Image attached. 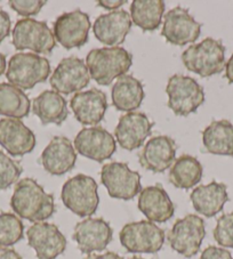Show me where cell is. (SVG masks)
I'll list each match as a JSON object with an SVG mask.
<instances>
[{"label": "cell", "instance_id": "1", "mask_svg": "<svg viewBox=\"0 0 233 259\" xmlns=\"http://www.w3.org/2000/svg\"><path fill=\"white\" fill-rule=\"evenodd\" d=\"M11 207L17 216L33 223L46 221L55 212L54 196L32 178H23L16 183Z\"/></svg>", "mask_w": 233, "mask_h": 259}, {"label": "cell", "instance_id": "2", "mask_svg": "<svg viewBox=\"0 0 233 259\" xmlns=\"http://www.w3.org/2000/svg\"><path fill=\"white\" fill-rule=\"evenodd\" d=\"M132 64L133 55L123 47L93 49L86 57L91 78L101 86H109L114 79L126 74Z\"/></svg>", "mask_w": 233, "mask_h": 259}, {"label": "cell", "instance_id": "3", "mask_svg": "<svg viewBox=\"0 0 233 259\" xmlns=\"http://www.w3.org/2000/svg\"><path fill=\"white\" fill-rule=\"evenodd\" d=\"M182 61L185 68L203 78L221 73L225 68V47L213 38H206L183 52Z\"/></svg>", "mask_w": 233, "mask_h": 259}, {"label": "cell", "instance_id": "4", "mask_svg": "<svg viewBox=\"0 0 233 259\" xmlns=\"http://www.w3.org/2000/svg\"><path fill=\"white\" fill-rule=\"evenodd\" d=\"M49 74V61L34 53H17L13 55L6 71V78L11 84L25 91L46 81Z\"/></svg>", "mask_w": 233, "mask_h": 259}, {"label": "cell", "instance_id": "5", "mask_svg": "<svg viewBox=\"0 0 233 259\" xmlns=\"http://www.w3.org/2000/svg\"><path fill=\"white\" fill-rule=\"evenodd\" d=\"M61 199L65 207L77 216H92L96 212L100 203L97 183L91 176L79 174L64 183Z\"/></svg>", "mask_w": 233, "mask_h": 259}, {"label": "cell", "instance_id": "6", "mask_svg": "<svg viewBox=\"0 0 233 259\" xmlns=\"http://www.w3.org/2000/svg\"><path fill=\"white\" fill-rule=\"evenodd\" d=\"M166 93L169 109L176 115L187 117L195 113L205 102L204 88L196 79L183 74H174L169 78Z\"/></svg>", "mask_w": 233, "mask_h": 259}, {"label": "cell", "instance_id": "7", "mask_svg": "<svg viewBox=\"0 0 233 259\" xmlns=\"http://www.w3.org/2000/svg\"><path fill=\"white\" fill-rule=\"evenodd\" d=\"M123 247L131 253H156L165 243V231L150 221L133 222L119 234Z\"/></svg>", "mask_w": 233, "mask_h": 259}, {"label": "cell", "instance_id": "8", "mask_svg": "<svg viewBox=\"0 0 233 259\" xmlns=\"http://www.w3.org/2000/svg\"><path fill=\"white\" fill-rule=\"evenodd\" d=\"M13 45L17 51H25L38 54H51L56 46L55 37L46 22L33 19H23L16 22L13 29Z\"/></svg>", "mask_w": 233, "mask_h": 259}, {"label": "cell", "instance_id": "9", "mask_svg": "<svg viewBox=\"0 0 233 259\" xmlns=\"http://www.w3.org/2000/svg\"><path fill=\"white\" fill-rule=\"evenodd\" d=\"M205 236L206 229L203 218L197 215H187L175 222L167 240L175 251L185 258H191L199 252Z\"/></svg>", "mask_w": 233, "mask_h": 259}, {"label": "cell", "instance_id": "10", "mask_svg": "<svg viewBox=\"0 0 233 259\" xmlns=\"http://www.w3.org/2000/svg\"><path fill=\"white\" fill-rule=\"evenodd\" d=\"M101 182L113 199L132 200L142 191L141 175L124 162L104 164L101 170Z\"/></svg>", "mask_w": 233, "mask_h": 259}, {"label": "cell", "instance_id": "11", "mask_svg": "<svg viewBox=\"0 0 233 259\" xmlns=\"http://www.w3.org/2000/svg\"><path fill=\"white\" fill-rule=\"evenodd\" d=\"M91 26L89 15L75 10L57 17L53 25V33L57 42L65 49L79 48L88 41Z\"/></svg>", "mask_w": 233, "mask_h": 259}, {"label": "cell", "instance_id": "12", "mask_svg": "<svg viewBox=\"0 0 233 259\" xmlns=\"http://www.w3.org/2000/svg\"><path fill=\"white\" fill-rule=\"evenodd\" d=\"M87 65L83 60L71 56L62 60L51 77V86L54 91L63 95H69L86 88L91 81Z\"/></svg>", "mask_w": 233, "mask_h": 259}, {"label": "cell", "instance_id": "13", "mask_svg": "<svg viewBox=\"0 0 233 259\" xmlns=\"http://www.w3.org/2000/svg\"><path fill=\"white\" fill-rule=\"evenodd\" d=\"M201 32V24L195 20L189 10L181 6L174 7L164 17L161 34L169 44L185 46L195 42Z\"/></svg>", "mask_w": 233, "mask_h": 259}, {"label": "cell", "instance_id": "14", "mask_svg": "<svg viewBox=\"0 0 233 259\" xmlns=\"http://www.w3.org/2000/svg\"><path fill=\"white\" fill-rule=\"evenodd\" d=\"M74 150L91 160L103 162L110 159L116 150L112 134L105 128L95 126L84 128L74 138Z\"/></svg>", "mask_w": 233, "mask_h": 259}, {"label": "cell", "instance_id": "15", "mask_svg": "<svg viewBox=\"0 0 233 259\" xmlns=\"http://www.w3.org/2000/svg\"><path fill=\"white\" fill-rule=\"evenodd\" d=\"M26 236L39 259H55L66 248L65 236L56 225L49 223H34L26 231Z\"/></svg>", "mask_w": 233, "mask_h": 259}, {"label": "cell", "instance_id": "16", "mask_svg": "<svg viewBox=\"0 0 233 259\" xmlns=\"http://www.w3.org/2000/svg\"><path fill=\"white\" fill-rule=\"evenodd\" d=\"M112 236L113 231L103 218H87L78 223L73 232V240L77 242L79 250L87 254L105 250Z\"/></svg>", "mask_w": 233, "mask_h": 259}, {"label": "cell", "instance_id": "17", "mask_svg": "<svg viewBox=\"0 0 233 259\" xmlns=\"http://www.w3.org/2000/svg\"><path fill=\"white\" fill-rule=\"evenodd\" d=\"M131 29V15L125 10L102 14L93 24V31L96 39L101 44L110 47H118L122 45Z\"/></svg>", "mask_w": 233, "mask_h": 259}, {"label": "cell", "instance_id": "18", "mask_svg": "<svg viewBox=\"0 0 233 259\" xmlns=\"http://www.w3.org/2000/svg\"><path fill=\"white\" fill-rule=\"evenodd\" d=\"M153 123L142 112H128L120 117L114 135L123 149L134 151L141 147L150 136Z\"/></svg>", "mask_w": 233, "mask_h": 259}, {"label": "cell", "instance_id": "19", "mask_svg": "<svg viewBox=\"0 0 233 259\" xmlns=\"http://www.w3.org/2000/svg\"><path fill=\"white\" fill-rule=\"evenodd\" d=\"M176 143L172 137L159 135L152 137L145 143L144 147L138 154V161L146 170L153 172H164L175 161Z\"/></svg>", "mask_w": 233, "mask_h": 259}, {"label": "cell", "instance_id": "20", "mask_svg": "<svg viewBox=\"0 0 233 259\" xmlns=\"http://www.w3.org/2000/svg\"><path fill=\"white\" fill-rule=\"evenodd\" d=\"M70 105L80 123L94 127L102 121L109 106L105 93L96 88L77 93L71 98Z\"/></svg>", "mask_w": 233, "mask_h": 259}, {"label": "cell", "instance_id": "21", "mask_svg": "<svg viewBox=\"0 0 233 259\" xmlns=\"http://www.w3.org/2000/svg\"><path fill=\"white\" fill-rule=\"evenodd\" d=\"M0 145L13 157L31 153L35 147V136L19 119L0 120Z\"/></svg>", "mask_w": 233, "mask_h": 259}, {"label": "cell", "instance_id": "22", "mask_svg": "<svg viewBox=\"0 0 233 259\" xmlns=\"http://www.w3.org/2000/svg\"><path fill=\"white\" fill-rule=\"evenodd\" d=\"M77 161V153L72 143L64 136H55L43 151L40 162L45 170L54 176L69 172Z\"/></svg>", "mask_w": 233, "mask_h": 259}, {"label": "cell", "instance_id": "23", "mask_svg": "<svg viewBox=\"0 0 233 259\" xmlns=\"http://www.w3.org/2000/svg\"><path fill=\"white\" fill-rule=\"evenodd\" d=\"M138 209L152 223H166L174 216L175 207L164 187L157 184L140 192Z\"/></svg>", "mask_w": 233, "mask_h": 259}, {"label": "cell", "instance_id": "24", "mask_svg": "<svg viewBox=\"0 0 233 259\" xmlns=\"http://www.w3.org/2000/svg\"><path fill=\"white\" fill-rule=\"evenodd\" d=\"M191 201L197 212L205 217H214L221 212L228 201L227 187L223 183L213 181L192 191Z\"/></svg>", "mask_w": 233, "mask_h": 259}, {"label": "cell", "instance_id": "25", "mask_svg": "<svg viewBox=\"0 0 233 259\" xmlns=\"http://www.w3.org/2000/svg\"><path fill=\"white\" fill-rule=\"evenodd\" d=\"M112 103L116 110L134 112L142 104L145 97L144 87L140 80L131 74H125L116 79L111 92Z\"/></svg>", "mask_w": 233, "mask_h": 259}, {"label": "cell", "instance_id": "26", "mask_svg": "<svg viewBox=\"0 0 233 259\" xmlns=\"http://www.w3.org/2000/svg\"><path fill=\"white\" fill-rule=\"evenodd\" d=\"M33 113L43 124H61L69 115L65 98L55 91H44L34 98Z\"/></svg>", "mask_w": 233, "mask_h": 259}, {"label": "cell", "instance_id": "27", "mask_svg": "<svg viewBox=\"0 0 233 259\" xmlns=\"http://www.w3.org/2000/svg\"><path fill=\"white\" fill-rule=\"evenodd\" d=\"M203 143L209 153L233 157V123L227 120L213 121L203 132Z\"/></svg>", "mask_w": 233, "mask_h": 259}, {"label": "cell", "instance_id": "28", "mask_svg": "<svg viewBox=\"0 0 233 259\" xmlns=\"http://www.w3.org/2000/svg\"><path fill=\"white\" fill-rule=\"evenodd\" d=\"M204 169L198 159L189 154H183L174 161L168 177L175 187L189 190L199 184Z\"/></svg>", "mask_w": 233, "mask_h": 259}, {"label": "cell", "instance_id": "29", "mask_svg": "<svg viewBox=\"0 0 233 259\" xmlns=\"http://www.w3.org/2000/svg\"><path fill=\"white\" fill-rule=\"evenodd\" d=\"M165 13L163 0H134L131 19L143 31H154L160 26Z\"/></svg>", "mask_w": 233, "mask_h": 259}, {"label": "cell", "instance_id": "30", "mask_svg": "<svg viewBox=\"0 0 233 259\" xmlns=\"http://www.w3.org/2000/svg\"><path fill=\"white\" fill-rule=\"evenodd\" d=\"M30 100L22 89L11 83H0V115L22 119L30 113Z\"/></svg>", "mask_w": 233, "mask_h": 259}, {"label": "cell", "instance_id": "31", "mask_svg": "<svg viewBox=\"0 0 233 259\" xmlns=\"http://www.w3.org/2000/svg\"><path fill=\"white\" fill-rule=\"evenodd\" d=\"M24 225L11 212L0 213V247H11L23 239Z\"/></svg>", "mask_w": 233, "mask_h": 259}, {"label": "cell", "instance_id": "32", "mask_svg": "<svg viewBox=\"0 0 233 259\" xmlns=\"http://www.w3.org/2000/svg\"><path fill=\"white\" fill-rule=\"evenodd\" d=\"M23 168L20 162L8 157L0 151V190H6L15 184L19 180Z\"/></svg>", "mask_w": 233, "mask_h": 259}, {"label": "cell", "instance_id": "33", "mask_svg": "<svg viewBox=\"0 0 233 259\" xmlns=\"http://www.w3.org/2000/svg\"><path fill=\"white\" fill-rule=\"evenodd\" d=\"M214 239L221 247L233 249V212L224 213L218 218Z\"/></svg>", "mask_w": 233, "mask_h": 259}, {"label": "cell", "instance_id": "34", "mask_svg": "<svg viewBox=\"0 0 233 259\" xmlns=\"http://www.w3.org/2000/svg\"><path fill=\"white\" fill-rule=\"evenodd\" d=\"M46 4L45 0H11L10 6L19 15L29 19V16L38 15Z\"/></svg>", "mask_w": 233, "mask_h": 259}, {"label": "cell", "instance_id": "35", "mask_svg": "<svg viewBox=\"0 0 233 259\" xmlns=\"http://www.w3.org/2000/svg\"><path fill=\"white\" fill-rule=\"evenodd\" d=\"M200 259H233L231 252L226 249L209 245L201 253Z\"/></svg>", "mask_w": 233, "mask_h": 259}, {"label": "cell", "instance_id": "36", "mask_svg": "<svg viewBox=\"0 0 233 259\" xmlns=\"http://www.w3.org/2000/svg\"><path fill=\"white\" fill-rule=\"evenodd\" d=\"M12 21L6 11L0 7V42H3L11 33Z\"/></svg>", "mask_w": 233, "mask_h": 259}, {"label": "cell", "instance_id": "37", "mask_svg": "<svg viewBox=\"0 0 233 259\" xmlns=\"http://www.w3.org/2000/svg\"><path fill=\"white\" fill-rule=\"evenodd\" d=\"M126 3L127 0H100V2L97 3V5L105 8V10L113 12V11H116V8L125 5Z\"/></svg>", "mask_w": 233, "mask_h": 259}, {"label": "cell", "instance_id": "38", "mask_svg": "<svg viewBox=\"0 0 233 259\" xmlns=\"http://www.w3.org/2000/svg\"><path fill=\"white\" fill-rule=\"evenodd\" d=\"M0 259H22V257L14 249L0 247Z\"/></svg>", "mask_w": 233, "mask_h": 259}, {"label": "cell", "instance_id": "39", "mask_svg": "<svg viewBox=\"0 0 233 259\" xmlns=\"http://www.w3.org/2000/svg\"><path fill=\"white\" fill-rule=\"evenodd\" d=\"M85 259H124V258L113 251H107L103 254L91 253V254H88V256Z\"/></svg>", "mask_w": 233, "mask_h": 259}, {"label": "cell", "instance_id": "40", "mask_svg": "<svg viewBox=\"0 0 233 259\" xmlns=\"http://www.w3.org/2000/svg\"><path fill=\"white\" fill-rule=\"evenodd\" d=\"M225 78L228 80V82L233 83V54L225 64Z\"/></svg>", "mask_w": 233, "mask_h": 259}, {"label": "cell", "instance_id": "41", "mask_svg": "<svg viewBox=\"0 0 233 259\" xmlns=\"http://www.w3.org/2000/svg\"><path fill=\"white\" fill-rule=\"evenodd\" d=\"M6 70V56L0 53V75H3Z\"/></svg>", "mask_w": 233, "mask_h": 259}, {"label": "cell", "instance_id": "42", "mask_svg": "<svg viewBox=\"0 0 233 259\" xmlns=\"http://www.w3.org/2000/svg\"><path fill=\"white\" fill-rule=\"evenodd\" d=\"M129 259H144V258H142V257H137V256H135V257H132V258H129Z\"/></svg>", "mask_w": 233, "mask_h": 259}]
</instances>
